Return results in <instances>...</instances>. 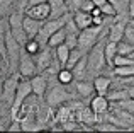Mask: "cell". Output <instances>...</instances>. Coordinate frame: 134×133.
Masks as SVG:
<instances>
[{
    "mask_svg": "<svg viewBox=\"0 0 134 133\" xmlns=\"http://www.w3.org/2000/svg\"><path fill=\"white\" fill-rule=\"evenodd\" d=\"M100 31L102 26H90L87 29H82L78 34V48L83 50L85 53H88L92 48L98 43V38H100Z\"/></svg>",
    "mask_w": 134,
    "mask_h": 133,
    "instance_id": "obj_2",
    "label": "cell"
},
{
    "mask_svg": "<svg viewBox=\"0 0 134 133\" xmlns=\"http://www.w3.org/2000/svg\"><path fill=\"white\" fill-rule=\"evenodd\" d=\"M95 3H93V0H85V3H83V7H82V10H85V12H92V10L95 9Z\"/></svg>",
    "mask_w": 134,
    "mask_h": 133,
    "instance_id": "obj_31",
    "label": "cell"
},
{
    "mask_svg": "<svg viewBox=\"0 0 134 133\" xmlns=\"http://www.w3.org/2000/svg\"><path fill=\"white\" fill-rule=\"evenodd\" d=\"M44 2H49V0H27V7L36 5V3H44Z\"/></svg>",
    "mask_w": 134,
    "mask_h": 133,
    "instance_id": "obj_32",
    "label": "cell"
},
{
    "mask_svg": "<svg viewBox=\"0 0 134 133\" xmlns=\"http://www.w3.org/2000/svg\"><path fill=\"white\" fill-rule=\"evenodd\" d=\"M117 53H119L117 43L109 39L107 43H105V60H107V65L114 66V60H115V57H117Z\"/></svg>",
    "mask_w": 134,
    "mask_h": 133,
    "instance_id": "obj_20",
    "label": "cell"
},
{
    "mask_svg": "<svg viewBox=\"0 0 134 133\" xmlns=\"http://www.w3.org/2000/svg\"><path fill=\"white\" fill-rule=\"evenodd\" d=\"M110 2L117 9V14H119V12H124L126 9H129V2L131 0H110Z\"/></svg>",
    "mask_w": 134,
    "mask_h": 133,
    "instance_id": "obj_29",
    "label": "cell"
},
{
    "mask_svg": "<svg viewBox=\"0 0 134 133\" xmlns=\"http://www.w3.org/2000/svg\"><path fill=\"white\" fill-rule=\"evenodd\" d=\"M53 58H54V55L51 53V46L44 48V50H41L39 53L34 57V60H36V66L39 72H44V70H48L49 66L53 63Z\"/></svg>",
    "mask_w": 134,
    "mask_h": 133,
    "instance_id": "obj_8",
    "label": "cell"
},
{
    "mask_svg": "<svg viewBox=\"0 0 134 133\" xmlns=\"http://www.w3.org/2000/svg\"><path fill=\"white\" fill-rule=\"evenodd\" d=\"M115 77H122V79H131L134 77V65H122V66H115L114 70Z\"/></svg>",
    "mask_w": 134,
    "mask_h": 133,
    "instance_id": "obj_23",
    "label": "cell"
},
{
    "mask_svg": "<svg viewBox=\"0 0 134 133\" xmlns=\"http://www.w3.org/2000/svg\"><path fill=\"white\" fill-rule=\"evenodd\" d=\"M43 21H39V19H34V17H31V16H24V29H26V33H27V36H29V39L31 38H36L37 34L41 33V29H43Z\"/></svg>",
    "mask_w": 134,
    "mask_h": 133,
    "instance_id": "obj_9",
    "label": "cell"
},
{
    "mask_svg": "<svg viewBox=\"0 0 134 133\" xmlns=\"http://www.w3.org/2000/svg\"><path fill=\"white\" fill-rule=\"evenodd\" d=\"M117 106H121L122 109H126V111H129V113L134 114V99L132 97H127V99H124V101H119Z\"/></svg>",
    "mask_w": 134,
    "mask_h": 133,
    "instance_id": "obj_27",
    "label": "cell"
},
{
    "mask_svg": "<svg viewBox=\"0 0 134 133\" xmlns=\"http://www.w3.org/2000/svg\"><path fill=\"white\" fill-rule=\"evenodd\" d=\"M24 16H26V12H22V10L9 16V24H10V29H12V34L22 46L29 41V36H27L26 29H24Z\"/></svg>",
    "mask_w": 134,
    "mask_h": 133,
    "instance_id": "obj_4",
    "label": "cell"
},
{
    "mask_svg": "<svg viewBox=\"0 0 134 133\" xmlns=\"http://www.w3.org/2000/svg\"><path fill=\"white\" fill-rule=\"evenodd\" d=\"M105 43H107V41H98L90 50L88 72H100V70L107 65V60H105Z\"/></svg>",
    "mask_w": 134,
    "mask_h": 133,
    "instance_id": "obj_3",
    "label": "cell"
},
{
    "mask_svg": "<svg viewBox=\"0 0 134 133\" xmlns=\"http://www.w3.org/2000/svg\"><path fill=\"white\" fill-rule=\"evenodd\" d=\"M31 82H32V92L34 96L43 97L48 92V79L44 75H34L31 77Z\"/></svg>",
    "mask_w": 134,
    "mask_h": 133,
    "instance_id": "obj_13",
    "label": "cell"
},
{
    "mask_svg": "<svg viewBox=\"0 0 134 133\" xmlns=\"http://www.w3.org/2000/svg\"><path fill=\"white\" fill-rule=\"evenodd\" d=\"M117 50H119V55H126V57H129V55L134 51V44L129 43L127 39H126V41H119V43H117Z\"/></svg>",
    "mask_w": 134,
    "mask_h": 133,
    "instance_id": "obj_25",
    "label": "cell"
},
{
    "mask_svg": "<svg viewBox=\"0 0 134 133\" xmlns=\"http://www.w3.org/2000/svg\"><path fill=\"white\" fill-rule=\"evenodd\" d=\"M127 92H129V97H132V99H134V85H129L127 87Z\"/></svg>",
    "mask_w": 134,
    "mask_h": 133,
    "instance_id": "obj_33",
    "label": "cell"
},
{
    "mask_svg": "<svg viewBox=\"0 0 134 133\" xmlns=\"http://www.w3.org/2000/svg\"><path fill=\"white\" fill-rule=\"evenodd\" d=\"M107 97H109V101L110 103H119V101H124V99H127L129 97V92H127V89H122V90H109V94H107Z\"/></svg>",
    "mask_w": 134,
    "mask_h": 133,
    "instance_id": "obj_24",
    "label": "cell"
},
{
    "mask_svg": "<svg viewBox=\"0 0 134 133\" xmlns=\"http://www.w3.org/2000/svg\"><path fill=\"white\" fill-rule=\"evenodd\" d=\"M66 3H68V9L71 14H75L76 10H82L83 3H85V0H66Z\"/></svg>",
    "mask_w": 134,
    "mask_h": 133,
    "instance_id": "obj_26",
    "label": "cell"
},
{
    "mask_svg": "<svg viewBox=\"0 0 134 133\" xmlns=\"http://www.w3.org/2000/svg\"><path fill=\"white\" fill-rule=\"evenodd\" d=\"M32 55H29L26 50H24L22 46V53H20V60H19V68H17V72L20 73L22 77H26V79H31V77L36 75V62L32 60Z\"/></svg>",
    "mask_w": 134,
    "mask_h": 133,
    "instance_id": "obj_6",
    "label": "cell"
},
{
    "mask_svg": "<svg viewBox=\"0 0 134 133\" xmlns=\"http://www.w3.org/2000/svg\"><path fill=\"white\" fill-rule=\"evenodd\" d=\"M75 89H76V92L80 94L82 97H92L93 96V92H95V85H93V82H85V80H76V84H75Z\"/></svg>",
    "mask_w": 134,
    "mask_h": 133,
    "instance_id": "obj_18",
    "label": "cell"
},
{
    "mask_svg": "<svg viewBox=\"0 0 134 133\" xmlns=\"http://www.w3.org/2000/svg\"><path fill=\"white\" fill-rule=\"evenodd\" d=\"M56 79H58V82L63 84V85H70V84H73V80H75V73H73L71 68L63 66V68L59 70V73L56 75Z\"/></svg>",
    "mask_w": 134,
    "mask_h": 133,
    "instance_id": "obj_21",
    "label": "cell"
},
{
    "mask_svg": "<svg viewBox=\"0 0 134 133\" xmlns=\"http://www.w3.org/2000/svg\"><path fill=\"white\" fill-rule=\"evenodd\" d=\"M70 53H71V48H70L66 43H63V44H59V46L54 48V57L58 58V62L61 63V66H66V65H68Z\"/></svg>",
    "mask_w": 134,
    "mask_h": 133,
    "instance_id": "obj_17",
    "label": "cell"
},
{
    "mask_svg": "<svg viewBox=\"0 0 134 133\" xmlns=\"http://www.w3.org/2000/svg\"><path fill=\"white\" fill-rule=\"evenodd\" d=\"M90 108L93 109V113L97 114V116H100V114H105L109 111V108H110V101H109L107 96H100V94H97L95 97H92Z\"/></svg>",
    "mask_w": 134,
    "mask_h": 133,
    "instance_id": "obj_10",
    "label": "cell"
},
{
    "mask_svg": "<svg viewBox=\"0 0 134 133\" xmlns=\"http://www.w3.org/2000/svg\"><path fill=\"white\" fill-rule=\"evenodd\" d=\"M49 5H51V16H49V19H58V17H63L66 14H70L66 0H49Z\"/></svg>",
    "mask_w": 134,
    "mask_h": 133,
    "instance_id": "obj_12",
    "label": "cell"
},
{
    "mask_svg": "<svg viewBox=\"0 0 134 133\" xmlns=\"http://www.w3.org/2000/svg\"><path fill=\"white\" fill-rule=\"evenodd\" d=\"M71 70H73V73H75V79L76 80H82L83 77H85V73L88 72V53L83 55V57L76 62V65L73 66Z\"/></svg>",
    "mask_w": 134,
    "mask_h": 133,
    "instance_id": "obj_16",
    "label": "cell"
},
{
    "mask_svg": "<svg viewBox=\"0 0 134 133\" xmlns=\"http://www.w3.org/2000/svg\"><path fill=\"white\" fill-rule=\"evenodd\" d=\"M93 85H95V92H97V94H100V96H107L109 90L112 89V80L109 79V77H105V75H98V77H95Z\"/></svg>",
    "mask_w": 134,
    "mask_h": 133,
    "instance_id": "obj_15",
    "label": "cell"
},
{
    "mask_svg": "<svg viewBox=\"0 0 134 133\" xmlns=\"http://www.w3.org/2000/svg\"><path fill=\"white\" fill-rule=\"evenodd\" d=\"M126 27H127V22H126V21H115V22L109 27V39L115 41V43L122 41L124 36H126Z\"/></svg>",
    "mask_w": 134,
    "mask_h": 133,
    "instance_id": "obj_11",
    "label": "cell"
},
{
    "mask_svg": "<svg viewBox=\"0 0 134 133\" xmlns=\"http://www.w3.org/2000/svg\"><path fill=\"white\" fill-rule=\"evenodd\" d=\"M22 79L19 72H12V75L7 77L2 82V106L3 108H12L14 101H15V94H17V87H19V82Z\"/></svg>",
    "mask_w": 134,
    "mask_h": 133,
    "instance_id": "obj_1",
    "label": "cell"
},
{
    "mask_svg": "<svg viewBox=\"0 0 134 133\" xmlns=\"http://www.w3.org/2000/svg\"><path fill=\"white\" fill-rule=\"evenodd\" d=\"M73 19H75L76 26H78L80 29H87V27L93 26V16H92V12H85V10H76V12L73 14Z\"/></svg>",
    "mask_w": 134,
    "mask_h": 133,
    "instance_id": "obj_14",
    "label": "cell"
},
{
    "mask_svg": "<svg viewBox=\"0 0 134 133\" xmlns=\"http://www.w3.org/2000/svg\"><path fill=\"white\" fill-rule=\"evenodd\" d=\"M26 14L34 19H39V21H48L49 16H51V5L49 2H44V3H36V5H31L26 9Z\"/></svg>",
    "mask_w": 134,
    "mask_h": 133,
    "instance_id": "obj_7",
    "label": "cell"
},
{
    "mask_svg": "<svg viewBox=\"0 0 134 133\" xmlns=\"http://www.w3.org/2000/svg\"><path fill=\"white\" fill-rule=\"evenodd\" d=\"M70 118H71V116H70V109H68V108H59V111H58V120L65 125Z\"/></svg>",
    "mask_w": 134,
    "mask_h": 133,
    "instance_id": "obj_30",
    "label": "cell"
},
{
    "mask_svg": "<svg viewBox=\"0 0 134 133\" xmlns=\"http://www.w3.org/2000/svg\"><path fill=\"white\" fill-rule=\"evenodd\" d=\"M66 36H68V31H66L65 27H63V29H59V31H56L54 34H51V36H49L48 46L56 48V46H59V44H63L66 41Z\"/></svg>",
    "mask_w": 134,
    "mask_h": 133,
    "instance_id": "obj_19",
    "label": "cell"
},
{
    "mask_svg": "<svg viewBox=\"0 0 134 133\" xmlns=\"http://www.w3.org/2000/svg\"><path fill=\"white\" fill-rule=\"evenodd\" d=\"M95 130H98V131H117V130H121V128L114 123H100V125L95 126Z\"/></svg>",
    "mask_w": 134,
    "mask_h": 133,
    "instance_id": "obj_28",
    "label": "cell"
},
{
    "mask_svg": "<svg viewBox=\"0 0 134 133\" xmlns=\"http://www.w3.org/2000/svg\"><path fill=\"white\" fill-rule=\"evenodd\" d=\"M71 99V94L68 92V90L65 89V85L63 84L58 82V85L51 87L49 89V94H48V104L51 108H56V106H61L63 103H66V101Z\"/></svg>",
    "mask_w": 134,
    "mask_h": 133,
    "instance_id": "obj_5",
    "label": "cell"
},
{
    "mask_svg": "<svg viewBox=\"0 0 134 133\" xmlns=\"http://www.w3.org/2000/svg\"><path fill=\"white\" fill-rule=\"evenodd\" d=\"M24 50L27 51L29 55H32V57H36L37 53L41 51V41L37 39V38H31L29 41H27L26 44H24Z\"/></svg>",
    "mask_w": 134,
    "mask_h": 133,
    "instance_id": "obj_22",
    "label": "cell"
}]
</instances>
